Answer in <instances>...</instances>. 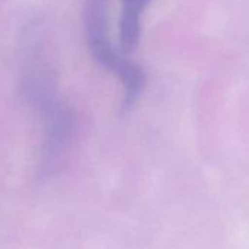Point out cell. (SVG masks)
Here are the masks:
<instances>
[{"instance_id":"cell-3","label":"cell","mask_w":249,"mask_h":249,"mask_svg":"<svg viewBox=\"0 0 249 249\" xmlns=\"http://www.w3.org/2000/svg\"><path fill=\"white\" fill-rule=\"evenodd\" d=\"M122 2H123V3H124V2H141V3L148 5V3H150V0H122Z\"/></svg>"},{"instance_id":"cell-1","label":"cell","mask_w":249,"mask_h":249,"mask_svg":"<svg viewBox=\"0 0 249 249\" xmlns=\"http://www.w3.org/2000/svg\"><path fill=\"white\" fill-rule=\"evenodd\" d=\"M40 37L34 25L24 37L21 89L41 123L43 167H52L71 144L75 132V114L72 107L59 94Z\"/></svg>"},{"instance_id":"cell-2","label":"cell","mask_w":249,"mask_h":249,"mask_svg":"<svg viewBox=\"0 0 249 249\" xmlns=\"http://www.w3.org/2000/svg\"><path fill=\"white\" fill-rule=\"evenodd\" d=\"M85 41L92 59L106 71L120 78L124 95L120 111L126 113L137 103L145 85V72L141 65L124 57V53L116 49L107 34L106 9L101 0H88L84 9Z\"/></svg>"}]
</instances>
